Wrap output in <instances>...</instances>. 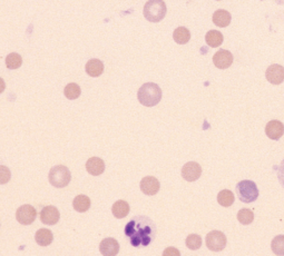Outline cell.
<instances>
[{
	"label": "cell",
	"mask_w": 284,
	"mask_h": 256,
	"mask_svg": "<svg viewBox=\"0 0 284 256\" xmlns=\"http://www.w3.org/2000/svg\"><path fill=\"white\" fill-rule=\"evenodd\" d=\"M125 234L131 239L133 246H146L152 243L156 235V226L148 217L137 216L128 222L125 227Z\"/></svg>",
	"instance_id": "6da1fadb"
},
{
	"label": "cell",
	"mask_w": 284,
	"mask_h": 256,
	"mask_svg": "<svg viewBox=\"0 0 284 256\" xmlns=\"http://www.w3.org/2000/svg\"><path fill=\"white\" fill-rule=\"evenodd\" d=\"M137 98L145 107L156 106L162 99V89L157 84L146 83L139 89Z\"/></svg>",
	"instance_id": "7a4b0ae2"
},
{
	"label": "cell",
	"mask_w": 284,
	"mask_h": 256,
	"mask_svg": "<svg viewBox=\"0 0 284 256\" xmlns=\"http://www.w3.org/2000/svg\"><path fill=\"white\" fill-rule=\"evenodd\" d=\"M167 12L164 0H148L144 6V17L150 22H159L164 19Z\"/></svg>",
	"instance_id": "3957f363"
},
{
	"label": "cell",
	"mask_w": 284,
	"mask_h": 256,
	"mask_svg": "<svg viewBox=\"0 0 284 256\" xmlns=\"http://www.w3.org/2000/svg\"><path fill=\"white\" fill-rule=\"evenodd\" d=\"M236 193L241 202L252 203L259 197V190L253 181H241L236 184Z\"/></svg>",
	"instance_id": "277c9868"
},
{
	"label": "cell",
	"mask_w": 284,
	"mask_h": 256,
	"mask_svg": "<svg viewBox=\"0 0 284 256\" xmlns=\"http://www.w3.org/2000/svg\"><path fill=\"white\" fill-rule=\"evenodd\" d=\"M48 180H49L50 184H52L54 187L63 189V187H66L71 183V171L68 170L66 166L57 165V166H54L52 170H50Z\"/></svg>",
	"instance_id": "5b68a950"
},
{
	"label": "cell",
	"mask_w": 284,
	"mask_h": 256,
	"mask_svg": "<svg viewBox=\"0 0 284 256\" xmlns=\"http://www.w3.org/2000/svg\"><path fill=\"white\" fill-rule=\"evenodd\" d=\"M206 246L210 251H213V252H219V251H223L226 246V236L223 232L219 231H213L210 232L208 235H206Z\"/></svg>",
	"instance_id": "8992f818"
},
{
	"label": "cell",
	"mask_w": 284,
	"mask_h": 256,
	"mask_svg": "<svg viewBox=\"0 0 284 256\" xmlns=\"http://www.w3.org/2000/svg\"><path fill=\"white\" fill-rule=\"evenodd\" d=\"M36 217H37V211L31 205H21L16 212L17 221L21 225H30L35 222Z\"/></svg>",
	"instance_id": "52a82bcc"
},
{
	"label": "cell",
	"mask_w": 284,
	"mask_h": 256,
	"mask_svg": "<svg viewBox=\"0 0 284 256\" xmlns=\"http://www.w3.org/2000/svg\"><path fill=\"white\" fill-rule=\"evenodd\" d=\"M202 175V167L195 162L186 163L182 168V177L187 182H195Z\"/></svg>",
	"instance_id": "ba28073f"
},
{
	"label": "cell",
	"mask_w": 284,
	"mask_h": 256,
	"mask_svg": "<svg viewBox=\"0 0 284 256\" xmlns=\"http://www.w3.org/2000/svg\"><path fill=\"white\" fill-rule=\"evenodd\" d=\"M265 78L272 85H280L284 80V67L279 64H273L265 71Z\"/></svg>",
	"instance_id": "9c48e42d"
},
{
	"label": "cell",
	"mask_w": 284,
	"mask_h": 256,
	"mask_svg": "<svg viewBox=\"0 0 284 256\" xmlns=\"http://www.w3.org/2000/svg\"><path fill=\"white\" fill-rule=\"evenodd\" d=\"M214 66L218 69H226L233 64V55L226 49H219L213 56Z\"/></svg>",
	"instance_id": "30bf717a"
},
{
	"label": "cell",
	"mask_w": 284,
	"mask_h": 256,
	"mask_svg": "<svg viewBox=\"0 0 284 256\" xmlns=\"http://www.w3.org/2000/svg\"><path fill=\"white\" fill-rule=\"evenodd\" d=\"M141 190L145 195L147 196H153L156 195L159 191V182L157 178H155L154 176H146L141 182Z\"/></svg>",
	"instance_id": "8fae6325"
},
{
	"label": "cell",
	"mask_w": 284,
	"mask_h": 256,
	"mask_svg": "<svg viewBox=\"0 0 284 256\" xmlns=\"http://www.w3.org/2000/svg\"><path fill=\"white\" fill-rule=\"evenodd\" d=\"M59 218H61V214L55 206H46L41 209L40 222L46 225H55L58 223Z\"/></svg>",
	"instance_id": "7c38bea8"
},
{
	"label": "cell",
	"mask_w": 284,
	"mask_h": 256,
	"mask_svg": "<svg viewBox=\"0 0 284 256\" xmlns=\"http://www.w3.org/2000/svg\"><path fill=\"white\" fill-rule=\"evenodd\" d=\"M99 251L104 256H115L120 252V244L113 237H106L100 242Z\"/></svg>",
	"instance_id": "4fadbf2b"
},
{
	"label": "cell",
	"mask_w": 284,
	"mask_h": 256,
	"mask_svg": "<svg viewBox=\"0 0 284 256\" xmlns=\"http://www.w3.org/2000/svg\"><path fill=\"white\" fill-rule=\"evenodd\" d=\"M265 134L272 140H279L284 135V125L280 121H271L265 126Z\"/></svg>",
	"instance_id": "5bb4252c"
},
{
	"label": "cell",
	"mask_w": 284,
	"mask_h": 256,
	"mask_svg": "<svg viewBox=\"0 0 284 256\" xmlns=\"http://www.w3.org/2000/svg\"><path fill=\"white\" fill-rule=\"evenodd\" d=\"M86 170L93 176L102 175L105 171V163L102 158L91 157L86 163Z\"/></svg>",
	"instance_id": "9a60e30c"
},
{
	"label": "cell",
	"mask_w": 284,
	"mask_h": 256,
	"mask_svg": "<svg viewBox=\"0 0 284 256\" xmlns=\"http://www.w3.org/2000/svg\"><path fill=\"white\" fill-rule=\"evenodd\" d=\"M212 19H213L214 24L216 25L217 27L224 28V27H227L228 25L231 24L232 16L227 10H224V9H218V10H216L213 13Z\"/></svg>",
	"instance_id": "2e32d148"
},
{
	"label": "cell",
	"mask_w": 284,
	"mask_h": 256,
	"mask_svg": "<svg viewBox=\"0 0 284 256\" xmlns=\"http://www.w3.org/2000/svg\"><path fill=\"white\" fill-rule=\"evenodd\" d=\"M85 70L90 77H99L104 72V64L99 59H90L86 64Z\"/></svg>",
	"instance_id": "e0dca14e"
},
{
	"label": "cell",
	"mask_w": 284,
	"mask_h": 256,
	"mask_svg": "<svg viewBox=\"0 0 284 256\" xmlns=\"http://www.w3.org/2000/svg\"><path fill=\"white\" fill-rule=\"evenodd\" d=\"M35 240L40 246H48L52 244L54 236L52 231H49L48 228H40V230H38V232L36 233Z\"/></svg>",
	"instance_id": "ac0fdd59"
},
{
	"label": "cell",
	"mask_w": 284,
	"mask_h": 256,
	"mask_svg": "<svg viewBox=\"0 0 284 256\" xmlns=\"http://www.w3.org/2000/svg\"><path fill=\"white\" fill-rule=\"evenodd\" d=\"M173 39L178 45H185L191 39L190 30L186 27H177L173 33Z\"/></svg>",
	"instance_id": "d6986e66"
},
{
	"label": "cell",
	"mask_w": 284,
	"mask_h": 256,
	"mask_svg": "<svg viewBox=\"0 0 284 256\" xmlns=\"http://www.w3.org/2000/svg\"><path fill=\"white\" fill-rule=\"evenodd\" d=\"M112 213L116 218L126 217L130 213V205L125 200H117L113 205Z\"/></svg>",
	"instance_id": "ffe728a7"
},
{
	"label": "cell",
	"mask_w": 284,
	"mask_h": 256,
	"mask_svg": "<svg viewBox=\"0 0 284 256\" xmlns=\"http://www.w3.org/2000/svg\"><path fill=\"white\" fill-rule=\"evenodd\" d=\"M224 40L223 35L219 33L218 30H210L205 36V42L210 47L212 48H217L222 45Z\"/></svg>",
	"instance_id": "44dd1931"
},
{
	"label": "cell",
	"mask_w": 284,
	"mask_h": 256,
	"mask_svg": "<svg viewBox=\"0 0 284 256\" xmlns=\"http://www.w3.org/2000/svg\"><path fill=\"white\" fill-rule=\"evenodd\" d=\"M72 206H74V209L76 212L85 213L90 208V199L88 198V196L78 195L74 198Z\"/></svg>",
	"instance_id": "7402d4cb"
},
{
	"label": "cell",
	"mask_w": 284,
	"mask_h": 256,
	"mask_svg": "<svg viewBox=\"0 0 284 256\" xmlns=\"http://www.w3.org/2000/svg\"><path fill=\"white\" fill-rule=\"evenodd\" d=\"M234 194L230 190H223L217 194V202L223 207H230L234 203Z\"/></svg>",
	"instance_id": "603a6c76"
},
{
	"label": "cell",
	"mask_w": 284,
	"mask_h": 256,
	"mask_svg": "<svg viewBox=\"0 0 284 256\" xmlns=\"http://www.w3.org/2000/svg\"><path fill=\"white\" fill-rule=\"evenodd\" d=\"M64 94H65L66 98L71 99V100H74V99H77V98L79 97L80 94H81V89H80V87L77 84L71 83V84H68L65 87Z\"/></svg>",
	"instance_id": "cb8c5ba5"
},
{
	"label": "cell",
	"mask_w": 284,
	"mask_h": 256,
	"mask_svg": "<svg viewBox=\"0 0 284 256\" xmlns=\"http://www.w3.org/2000/svg\"><path fill=\"white\" fill-rule=\"evenodd\" d=\"M22 64V58L19 54L11 53L6 57V66L9 69H17Z\"/></svg>",
	"instance_id": "d4e9b609"
},
{
	"label": "cell",
	"mask_w": 284,
	"mask_h": 256,
	"mask_svg": "<svg viewBox=\"0 0 284 256\" xmlns=\"http://www.w3.org/2000/svg\"><path fill=\"white\" fill-rule=\"evenodd\" d=\"M237 221L243 225H250L254 221V214L249 208H242L237 213Z\"/></svg>",
	"instance_id": "484cf974"
},
{
	"label": "cell",
	"mask_w": 284,
	"mask_h": 256,
	"mask_svg": "<svg viewBox=\"0 0 284 256\" xmlns=\"http://www.w3.org/2000/svg\"><path fill=\"white\" fill-rule=\"evenodd\" d=\"M271 250L276 255H284V235H278L274 237L271 243Z\"/></svg>",
	"instance_id": "4316f807"
},
{
	"label": "cell",
	"mask_w": 284,
	"mask_h": 256,
	"mask_svg": "<svg viewBox=\"0 0 284 256\" xmlns=\"http://www.w3.org/2000/svg\"><path fill=\"white\" fill-rule=\"evenodd\" d=\"M185 243L190 250L196 251L202 246V237L198 234H191L186 237Z\"/></svg>",
	"instance_id": "83f0119b"
},
{
	"label": "cell",
	"mask_w": 284,
	"mask_h": 256,
	"mask_svg": "<svg viewBox=\"0 0 284 256\" xmlns=\"http://www.w3.org/2000/svg\"><path fill=\"white\" fill-rule=\"evenodd\" d=\"M0 176H1V181H0L1 184H6L7 182H9V180H10V171H9V168L6 166L0 167Z\"/></svg>",
	"instance_id": "f1b7e54d"
},
{
	"label": "cell",
	"mask_w": 284,
	"mask_h": 256,
	"mask_svg": "<svg viewBox=\"0 0 284 256\" xmlns=\"http://www.w3.org/2000/svg\"><path fill=\"white\" fill-rule=\"evenodd\" d=\"M180 254H181L180 251L176 250L175 248H167L166 250L164 251V253H163L164 256H166V255H175V256H178Z\"/></svg>",
	"instance_id": "f546056e"
},
{
	"label": "cell",
	"mask_w": 284,
	"mask_h": 256,
	"mask_svg": "<svg viewBox=\"0 0 284 256\" xmlns=\"http://www.w3.org/2000/svg\"><path fill=\"white\" fill-rule=\"evenodd\" d=\"M217 1H219V0H217Z\"/></svg>",
	"instance_id": "4dcf8cb0"
}]
</instances>
